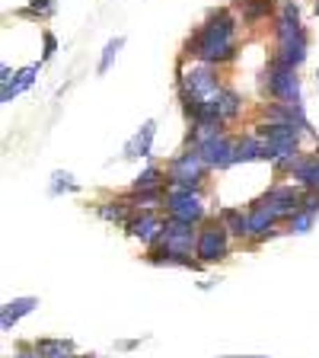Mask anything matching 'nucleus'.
Returning a JSON list of instances; mask_svg holds the SVG:
<instances>
[{
	"instance_id": "nucleus-7",
	"label": "nucleus",
	"mask_w": 319,
	"mask_h": 358,
	"mask_svg": "<svg viewBox=\"0 0 319 358\" xmlns=\"http://www.w3.org/2000/svg\"><path fill=\"white\" fill-rule=\"evenodd\" d=\"M304 186H297V182H275V186H268L265 192L259 195L262 201H265L268 208L275 211L281 221H288L294 211L300 208V201H304Z\"/></svg>"
},
{
	"instance_id": "nucleus-26",
	"label": "nucleus",
	"mask_w": 319,
	"mask_h": 358,
	"mask_svg": "<svg viewBox=\"0 0 319 358\" xmlns=\"http://www.w3.org/2000/svg\"><path fill=\"white\" fill-rule=\"evenodd\" d=\"M58 55V36L52 29H42V64Z\"/></svg>"
},
{
	"instance_id": "nucleus-13",
	"label": "nucleus",
	"mask_w": 319,
	"mask_h": 358,
	"mask_svg": "<svg viewBox=\"0 0 319 358\" xmlns=\"http://www.w3.org/2000/svg\"><path fill=\"white\" fill-rule=\"evenodd\" d=\"M154 138H156V119H147L125 141L121 157H128V160H138V157H144V160H147V157H154Z\"/></svg>"
},
{
	"instance_id": "nucleus-23",
	"label": "nucleus",
	"mask_w": 319,
	"mask_h": 358,
	"mask_svg": "<svg viewBox=\"0 0 319 358\" xmlns=\"http://www.w3.org/2000/svg\"><path fill=\"white\" fill-rule=\"evenodd\" d=\"M125 48V36H115V38H109L105 42V48H103V58H99V64H96V74L99 77H105L109 74V67H112V61L119 58V52Z\"/></svg>"
},
{
	"instance_id": "nucleus-24",
	"label": "nucleus",
	"mask_w": 319,
	"mask_h": 358,
	"mask_svg": "<svg viewBox=\"0 0 319 358\" xmlns=\"http://www.w3.org/2000/svg\"><path fill=\"white\" fill-rule=\"evenodd\" d=\"M61 192H77V182L67 170H54L52 173V186H48V195H61Z\"/></svg>"
},
{
	"instance_id": "nucleus-4",
	"label": "nucleus",
	"mask_w": 319,
	"mask_h": 358,
	"mask_svg": "<svg viewBox=\"0 0 319 358\" xmlns=\"http://www.w3.org/2000/svg\"><path fill=\"white\" fill-rule=\"evenodd\" d=\"M262 90L268 93L272 103H304L300 99V77L297 67H288L281 61H268L265 74H262Z\"/></svg>"
},
{
	"instance_id": "nucleus-30",
	"label": "nucleus",
	"mask_w": 319,
	"mask_h": 358,
	"mask_svg": "<svg viewBox=\"0 0 319 358\" xmlns=\"http://www.w3.org/2000/svg\"><path fill=\"white\" fill-rule=\"evenodd\" d=\"M316 90H319V71H316Z\"/></svg>"
},
{
	"instance_id": "nucleus-2",
	"label": "nucleus",
	"mask_w": 319,
	"mask_h": 358,
	"mask_svg": "<svg viewBox=\"0 0 319 358\" xmlns=\"http://www.w3.org/2000/svg\"><path fill=\"white\" fill-rule=\"evenodd\" d=\"M208 176H211V166L201 160L198 148H188V144L166 164V189H192V192H201Z\"/></svg>"
},
{
	"instance_id": "nucleus-27",
	"label": "nucleus",
	"mask_w": 319,
	"mask_h": 358,
	"mask_svg": "<svg viewBox=\"0 0 319 358\" xmlns=\"http://www.w3.org/2000/svg\"><path fill=\"white\" fill-rule=\"evenodd\" d=\"M13 358H42V355H38V352H36V345H20Z\"/></svg>"
},
{
	"instance_id": "nucleus-15",
	"label": "nucleus",
	"mask_w": 319,
	"mask_h": 358,
	"mask_svg": "<svg viewBox=\"0 0 319 358\" xmlns=\"http://www.w3.org/2000/svg\"><path fill=\"white\" fill-rule=\"evenodd\" d=\"M278 0H233V10H237L239 16H243V22H262L268 20V16H275L278 13Z\"/></svg>"
},
{
	"instance_id": "nucleus-12",
	"label": "nucleus",
	"mask_w": 319,
	"mask_h": 358,
	"mask_svg": "<svg viewBox=\"0 0 319 358\" xmlns=\"http://www.w3.org/2000/svg\"><path fill=\"white\" fill-rule=\"evenodd\" d=\"M144 259L150 262V266H172V268H192V272H201L205 268V262L198 259V256H188V253H176V250H166V246H150L147 256Z\"/></svg>"
},
{
	"instance_id": "nucleus-25",
	"label": "nucleus",
	"mask_w": 319,
	"mask_h": 358,
	"mask_svg": "<svg viewBox=\"0 0 319 358\" xmlns=\"http://www.w3.org/2000/svg\"><path fill=\"white\" fill-rule=\"evenodd\" d=\"M20 16H26V20H36V16H42V20H52L54 16V3L52 0H32L29 7H22Z\"/></svg>"
},
{
	"instance_id": "nucleus-5",
	"label": "nucleus",
	"mask_w": 319,
	"mask_h": 358,
	"mask_svg": "<svg viewBox=\"0 0 319 358\" xmlns=\"http://www.w3.org/2000/svg\"><path fill=\"white\" fill-rule=\"evenodd\" d=\"M163 211L170 217H179V221H188V224L208 221V208L201 201V192H192V189H166Z\"/></svg>"
},
{
	"instance_id": "nucleus-29",
	"label": "nucleus",
	"mask_w": 319,
	"mask_h": 358,
	"mask_svg": "<svg viewBox=\"0 0 319 358\" xmlns=\"http://www.w3.org/2000/svg\"><path fill=\"white\" fill-rule=\"evenodd\" d=\"M313 10H316V16H319V0H316V7H313Z\"/></svg>"
},
{
	"instance_id": "nucleus-31",
	"label": "nucleus",
	"mask_w": 319,
	"mask_h": 358,
	"mask_svg": "<svg viewBox=\"0 0 319 358\" xmlns=\"http://www.w3.org/2000/svg\"><path fill=\"white\" fill-rule=\"evenodd\" d=\"M71 358H83V355H71Z\"/></svg>"
},
{
	"instance_id": "nucleus-19",
	"label": "nucleus",
	"mask_w": 319,
	"mask_h": 358,
	"mask_svg": "<svg viewBox=\"0 0 319 358\" xmlns=\"http://www.w3.org/2000/svg\"><path fill=\"white\" fill-rule=\"evenodd\" d=\"M36 352L42 358H71L74 355V343H71V339H64V336H61V339H52V336H42V339H36Z\"/></svg>"
},
{
	"instance_id": "nucleus-20",
	"label": "nucleus",
	"mask_w": 319,
	"mask_h": 358,
	"mask_svg": "<svg viewBox=\"0 0 319 358\" xmlns=\"http://www.w3.org/2000/svg\"><path fill=\"white\" fill-rule=\"evenodd\" d=\"M163 186H166V170L156 164H147L131 182L134 192H147V189H163Z\"/></svg>"
},
{
	"instance_id": "nucleus-17",
	"label": "nucleus",
	"mask_w": 319,
	"mask_h": 358,
	"mask_svg": "<svg viewBox=\"0 0 319 358\" xmlns=\"http://www.w3.org/2000/svg\"><path fill=\"white\" fill-rule=\"evenodd\" d=\"M211 103H214L217 115H221V119L227 122V125H230V122H237L239 115H243V96H239V93H237L233 87H223L221 93H217V96L211 99Z\"/></svg>"
},
{
	"instance_id": "nucleus-3",
	"label": "nucleus",
	"mask_w": 319,
	"mask_h": 358,
	"mask_svg": "<svg viewBox=\"0 0 319 358\" xmlns=\"http://www.w3.org/2000/svg\"><path fill=\"white\" fill-rule=\"evenodd\" d=\"M195 256L205 266H214L230 256V231L221 217H208L198 224V243H195Z\"/></svg>"
},
{
	"instance_id": "nucleus-10",
	"label": "nucleus",
	"mask_w": 319,
	"mask_h": 358,
	"mask_svg": "<svg viewBox=\"0 0 319 358\" xmlns=\"http://www.w3.org/2000/svg\"><path fill=\"white\" fill-rule=\"evenodd\" d=\"M233 150H237V138H230V134H221V138H214V141L201 144L198 154L201 160L211 166V170H230L233 164Z\"/></svg>"
},
{
	"instance_id": "nucleus-14",
	"label": "nucleus",
	"mask_w": 319,
	"mask_h": 358,
	"mask_svg": "<svg viewBox=\"0 0 319 358\" xmlns=\"http://www.w3.org/2000/svg\"><path fill=\"white\" fill-rule=\"evenodd\" d=\"M38 71H42V61H38V64L22 67V71H16V74L10 77L7 83H0V99H3V103H13L20 93H26V90L36 83V74H38Z\"/></svg>"
},
{
	"instance_id": "nucleus-9",
	"label": "nucleus",
	"mask_w": 319,
	"mask_h": 358,
	"mask_svg": "<svg viewBox=\"0 0 319 358\" xmlns=\"http://www.w3.org/2000/svg\"><path fill=\"white\" fill-rule=\"evenodd\" d=\"M246 211H249V240H255V243H265V240H272L278 234V224H281V217L268 208L262 199H255Z\"/></svg>"
},
{
	"instance_id": "nucleus-6",
	"label": "nucleus",
	"mask_w": 319,
	"mask_h": 358,
	"mask_svg": "<svg viewBox=\"0 0 319 358\" xmlns=\"http://www.w3.org/2000/svg\"><path fill=\"white\" fill-rule=\"evenodd\" d=\"M163 208H134V215H131V221L125 224V231H128V237H134V240H141L144 246H156L160 243V237H163V221L166 217L160 215Z\"/></svg>"
},
{
	"instance_id": "nucleus-18",
	"label": "nucleus",
	"mask_w": 319,
	"mask_h": 358,
	"mask_svg": "<svg viewBox=\"0 0 319 358\" xmlns=\"http://www.w3.org/2000/svg\"><path fill=\"white\" fill-rule=\"evenodd\" d=\"M217 217L227 224L230 237L249 240V211H243V208H221V215H217Z\"/></svg>"
},
{
	"instance_id": "nucleus-1",
	"label": "nucleus",
	"mask_w": 319,
	"mask_h": 358,
	"mask_svg": "<svg viewBox=\"0 0 319 358\" xmlns=\"http://www.w3.org/2000/svg\"><path fill=\"white\" fill-rule=\"evenodd\" d=\"M237 26L239 20L233 16L230 7L211 10L208 20L201 22L192 32V38L186 42V58L205 61V64H227L237 58Z\"/></svg>"
},
{
	"instance_id": "nucleus-8",
	"label": "nucleus",
	"mask_w": 319,
	"mask_h": 358,
	"mask_svg": "<svg viewBox=\"0 0 319 358\" xmlns=\"http://www.w3.org/2000/svg\"><path fill=\"white\" fill-rule=\"evenodd\" d=\"M195 243H198V224H188V221H179V217L166 215L160 246H166V250H176V253L195 256Z\"/></svg>"
},
{
	"instance_id": "nucleus-22",
	"label": "nucleus",
	"mask_w": 319,
	"mask_h": 358,
	"mask_svg": "<svg viewBox=\"0 0 319 358\" xmlns=\"http://www.w3.org/2000/svg\"><path fill=\"white\" fill-rule=\"evenodd\" d=\"M316 217H319V211H310V208H297L294 215L288 217V234H310L313 231V224H316Z\"/></svg>"
},
{
	"instance_id": "nucleus-21",
	"label": "nucleus",
	"mask_w": 319,
	"mask_h": 358,
	"mask_svg": "<svg viewBox=\"0 0 319 358\" xmlns=\"http://www.w3.org/2000/svg\"><path fill=\"white\" fill-rule=\"evenodd\" d=\"M253 160H262V138L255 134H243L237 138V150H233V164H253Z\"/></svg>"
},
{
	"instance_id": "nucleus-28",
	"label": "nucleus",
	"mask_w": 319,
	"mask_h": 358,
	"mask_svg": "<svg viewBox=\"0 0 319 358\" xmlns=\"http://www.w3.org/2000/svg\"><path fill=\"white\" fill-rule=\"evenodd\" d=\"M223 358H268V355H223Z\"/></svg>"
},
{
	"instance_id": "nucleus-11",
	"label": "nucleus",
	"mask_w": 319,
	"mask_h": 358,
	"mask_svg": "<svg viewBox=\"0 0 319 358\" xmlns=\"http://www.w3.org/2000/svg\"><path fill=\"white\" fill-rule=\"evenodd\" d=\"M288 179L290 182H297V186H304L306 192H319V157L300 150V154L294 157L290 170H288Z\"/></svg>"
},
{
	"instance_id": "nucleus-16",
	"label": "nucleus",
	"mask_w": 319,
	"mask_h": 358,
	"mask_svg": "<svg viewBox=\"0 0 319 358\" xmlns=\"http://www.w3.org/2000/svg\"><path fill=\"white\" fill-rule=\"evenodd\" d=\"M38 307V298H32V294H26V298H13L3 304V310H0V329L3 333H10V329L16 327V323L26 317V313H32Z\"/></svg>"
}]
</instances>
